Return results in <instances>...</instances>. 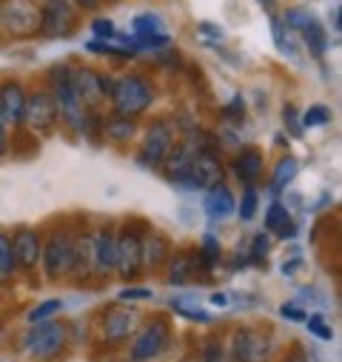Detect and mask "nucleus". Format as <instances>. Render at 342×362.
I'll use <instances>...</instances> for the list:
<instances>
[{"instance_id":"7","label":"nucleus","mask_w":342,"mask_h":362,"mask_svg":"<svg viewBox=\"0 0 342 362\" xmlns=\"http://www.w3.org/2000/svg\"><path fill=\"white\" fill-rule=\"evenodd\" d=\"M71 86H74V95H77V100L83 103V109H92V112H95V109L109 98V92H112V80L103 77V74H98L95 69H86V66L71 69Z\"/></svg>"},{"instance_id":"3","label":"nucleus","mask_w":342,"mask_h":362,"mask_svg":"<svg viewBox=\"0 0 342 362\" xmlns=\"http://www.w3.org/2000/svg\"><path fill=\"white\" fill-rule=\"evenodd\" d=\"M200 151H214V143L211 140H203V134H189L186 140L171 146L168 154H165V160H163L168 180H175V183H186L189 171H191V163H194V157Z\"/></svg>"},{"instance_id":"15","label":"nucleus","mask_w":342,"mask_h":362,"mask_svg":"<svg viewBox=\"0 0 342 362\" xmlns=\"http://www.w3.org/2000/svg\"><path fill=\"white\" fill-rule=\"evenodd\" d=\"M223 183V165L217 160L214 151H200L191 163V171H189V180L186 186H194V189H211Z\"/></svg>"},{"instance_id":"39","label":"nucleus","mask_w":342,"mask_h":362,"mask_svg":"<svg viewBox=\"0 0 342 362\" xmlns=\"http://www.w3.org/2000/svg\"><path fill=\"white\" fill-rule=\"evenodd\" d=\"M266 254H269V237H254V248H251V259L254 262H263L266 259Z\"/></svg>"},{"instance_id":"22","label":"nucleus","mask_w":342,"mask_h":362,"mask_svg":"<svg viewBox=\"0 0 342 362\" xmlns=\"http://www.w3.org/2000/svg\"><path fill=\"white\" fill-rule=\"evenodd\" d=\"M266 228L274 231V234H280L283 240H291L297 234V226L291 223V214H288V209L283 203H271L269 206V211H266Z\"/></svg>"},{"instance_id":"29","label":"nucleus","mask_w":342,"mask_h":362,"mask_svg":"<svg viewBox=\"0 0 342 362\" xmlns=\"http://www.w3.org/2000/svg\"><path fill=\"white\" fill-rule=\"evenodd\" d=\"M302 40H305V46H308V52H311L314 57H322L325 49H328V37H325V29H322L319 23H314L311 29H305V32H302Z\"/></svg>"},{"instance_id":"1","label":"nucleus","mask_w":342,"mask_h":362,"mask_svg":"<svg viewBox=\"0 0 342 362\" xmlns=\"http://www.w3.org/2000/svg\"><path fill=\"white\" fill-rule=\"evenodd\" d=\"M109 98H112V109H114L117 117H131V120H134L137 115H143V112L151 106L154 88H151V83H148L146 77H140V74H126V77H120L117 83H112Z\"/></svg>"},{"instance_id":"6","label":"nucleus","mask_w":342,"mask_h":362,"mask_svg":"<svg viewBox=\"0 0 342 362\" xmlns=\"http://www.w3.org/2000/svg\"><path fill=\"white\" fill-rule=\"evenodd\" d=\"M175 146V123L160 117V120H151V126L146 129V137H143V148H140V163L148 165V168H157L163 165L168 148Z\"/></svg>"},{"instance_id":"35","label":"nucleus","mask_w":342,"mask_h":362,"mask_svg":"<svg viewBox=\"0 0 342 362\" xmlns=\"http://www.w3.org/2000/svg\"><path fill=\"white\" fill-rule=\"evenodd\" d=\"M274 40H277V49L283 54H288L291 60H297V52H294V43L288 37V32H283V21H274Z\"/></svg>"},{"instance_id":"36","label":"nucleus","mask_w":342,"mask_h":362,"mask_svg":"<svg viewBox=\"0 0 342 362\" xmlns=\"http://www.w3.org/2000/svg\"><path fill=\"white\" fill-rule=\"evenodd\" d=\"M283 123L288 126V132H291L294 137H300V134H302V123H300V115H297V109H294L291 103H288V106H285V112H283Z\"/></svg>"},{"instance_id":"48","label":"nucleus","mask_w":342,"mask_h":362,"mask_svg":"<svg viewBox=\"0 0 342 362\" xmlns=\"http://www.w3.org/2000/svg\"><path fill=\"white\" fill-rule=\"evenodd\" d=\"M256 4H260V6H266V9H271V6L277 4V0H256Z\"/></svg>"},{"instance_id":"46","label":"nucleus","mask_w":342,"mask_h":362,"mask_svg":"<svg viewBox=\"0 0 342 362\" xmlns=\"http://www.w3.org/2000/svg\"><path fill=\"white\" fill-rule=\"evenodd\" d=\"M77 6H83V9H98L100 6V0H74Z\"/></svg>"},{"instance_id":"8","label":"nucleus","mask_w":342,"mask_h":362,"mask_svg":"<svg viewBox=\"0 0 342 362\" xmlns=\"http://www.w3.org/2000/svg\"><path fill=\"white\" fill-rule=\"evenodd\" d=\"M171 339V328L165 320H151L140 334L137 339L131 342V362H148L154 356H160L165 351Z\"/></svg>"},{"instance_id":"2","label":"nucleus","mask_w":342,"mask_h":362,"mask_svg":"<svg viewBox=\"0 0 342 362\" xmlns=\"http://www.w3.org/2000/svg\"><path fill=\"white\" fill-rule=\"evenodd\" d=\"M49 83H52V95L57 100V112L60 120L71 129V132H83L86 129V109L74 95L71 86V69L69 66H52L49 71Z\"/></svg>"},{"instance_id":"44","label":"nucleus","mask_w":342,"mask_h":362,"mask_svg":"<svg viewBox=\"0 0 342 362\" xmlns=\"http://www.w3.org/2000/svg\"><path fill=\"white\" fill-rule=\"evenodd\" d=\"M225 117H228V120L242 117V98H234V100H231V106L225 109Z\"/></svg>"},{"instance_id":"38","label":"nucleus","mask_w":342,"mask_h":362,"mask_svg":"<svg viewBox=\"0 0 342 362\" xmlns=\"http://www.w3.org/2000/svg\"><path fill=\"white\" fill-rule=\"evenodd\" d=\"M175 311L183 314V317H189V320H194V322H211V317H208L206 311H200V308H186L183 303H175Z\"/></svg>"},{"instance_id":"27","label":"nucleus","mask_w":342,"mask_h":362,"mask_svg":"<svg viewBox=\"0 0 342 362\" xmlns=\"http://www.w3.org/2000/svg\"><path fill=\"white\" fill-rule=\"evenodd\" d=\"M106 134L112 137V140H117V143H129L134 134H137V126H134V120L131 117H112L109 120V126H106Z\"/></svg>"},{"instance_id":"9","label":"nucleus","mask_w":342,"mask_h":362,"mask_svg":"<svg viewBox=\"0 0 342 362\" xmlns=\"http://www.w3.org/2000/svg\"><path fill=\"white\" fill-rule=\"evenodd\" d=\"M77 26V15L69 0H46L40 9V32L46 37H66Z\"/></svg>"},{"instance_id":"40","label":"nucleus","mask_w":342,"mask_h":362,"mask_svg":"<svg viewBox=\"0 0 342 362\" xmlns=\"http://www.w3.org/2000/svg\"><path fill=\"white\" fill-rule=\"evenodd\" d=\"M117 297H120L123 303H131V300H151L154 294H151V288H123Z\"/></svg>"},{"instance_id":"41","label":"nucleus","mask_w":342,"mask_h":362,"mask_svg":"<svg viewBox=\"0 0 342 362\" xmlns=\"http://www.w3.org/2000/svg\"><path fill=\"white\" fill-rule=\"evenodd\" d=\"M92 29H95L98 37H114V23H112L109 18H98V21L92 23Z\"/></svg>"},{"instance_id":"12","label":"nucleus","mask_w":342,"mask_h":362,"mask_svg":"<svg viewBox=\"0 0 342 362\" xmlns=\"http://www.w3.org/2000/svg\"><path fill=\"white\" fill-rule=\"evenodd\" d=\"M57 120H60V112H57V100H54L52 92L26 95V115H23V123H29L35 132H49V129H54Z\"/></svg>"},{"instance_id":"50","label":"nucleus","mask_w":342,"mask_h":362,"mask_svg":"<svg viewBox=\"0 0 342 362\" xmlns=\"http://www.w3.org/2000/svg\"><path fill=\"white\" fill-rule=\"evenodd\" d=\"M302 362H305V359H302Z\"/></svg>"},{"instance_id":"32","label":"nucleus","mask_w":342,"mask_h":362,"mask_svg":"<svg viewBox=\"0 0 342 362\" xmlns=\"http://www.w3.org/2000/svg\"><path fill=\"white\" fill-rule=\"evenodd\" d=\"M60 308H63V303H60V300H49V303H40V305H37V308L29 314V322H32V325H37V322H46V320H49V317H54Z\"/></svg>"},{"instance_id":"43","label":"nucleus","mask_w":342,"mask_h":362,"mask_svg":"<svg viewBox=\"0 0 342 362\" xmlns=\"http://www.w3.org/2000/svg\"><path fill=\"white\" fill-rule=\"evenodd\" d=\"M200 362H223V351H220V345H217V342H208V345H206V354H203Z\"/></svg>"},{"instance_id":"20","label":"nucleus","mask_w":342,"mask_h":362,"mask_svg":"<svg viewBox=\"0 0 342 362\" xmlns=\"http://www.w3.org/2000/svg\"><path fill=\"white\" fill-rule=\"evenodd\" d=\"M140 245H143V265L146 268H160L171 257V243L157 231H148L146 240H140Z\"/></svg>"},{"instance_id":"21","label":"nucleus","mask_w":342,"mask_h":362,"mask_svg":"<svg viewBox=\"0 0 342 362\" xmlns=\"http://www.w3.org/2000/svg\"><path fill=\"white\" fill-rule=\"evenodd\" d=\"M234 171L242 183H254L263 174V151L260 148H242L234 160Z\"/></svg>"},{"instance_id":"45","label":"nucleus","mask_w":342,"mask_h":362,"mask_svg":"<svg viewBox=\"0 0 342 362\" xmlns=\"http://www.w3.org/2000/svg\"><path fill=\"white\" fill-rule=\"evenodd\" d=\"M9 151V132H6V123L0 120V157Z\"/></svg>"},{"instance_id":"31","label":"nucleus","mask_w":342,"mask_h":362,"mask_svg":"<svg viewBox=\"0 0 342 362\" xmlns=\"http://www.w3.org/2000/svg\"><path fill=\"white\" fill-rule=\"evenodd\" d=\"M256 206H260V197H256V189L248 183L245 186V192H242V200H240V220H254V214H256Z\"/></svg>"},{"instance_id":"14","label":"nucleus","mask_w":342,"mask_h":362,"mask_svg":"<svg viewBox=\"0 0 342 362\" xmlns=\"http://www.w3.org/2000/svg\"><path fill=\"white\" fill-rule=\"evenodd\" d=\"M269 354H271V342L260 331L240 328L234 334V359L237 362H266Z\"/></svg>"},{"instance_id":"4","label":"nucleus","mask_w":342,"mask_h":362,"mask_svg":"<svg viewBox=\"0 0 342 362\" xmlns=\"http://www.w3.org/2000/svg\"><path fill=\"white\" fill-rule=\"evenodd\" d=\"M0 26H6L12 37H32L40 32V6L35 0H4Z\"/></svg>"},{"instance_id":"33","label":"nucleus","mask_w":342,"mask_h":362,"mask_svg":"<svg viewBox=\"0 0 342 362\" xmlns=\"http://www.w3.org/2000/svg\"><path fill=\"white\" fill-rule=\"evenodd\" d=\"M200 259H203V268H214V265H217V259H220V243H217L211 234L203 240V251H200Z\"/></svg>"},{"instance_id":"24","label":"nucleus","mask_w":342,"mask_h":362,"mask_svg":"<svg viewBox=\"0 0 342 362\" xmlns=\"http://www.w3.org/2000/svg\"><path fill=\"white\" fill-rule=\"evenodd\" d=\"M95 257H98V274L114 271V234L112 231L95 234Z\"/></svg>"},{"instance_id":"13","label":"nucleus","mask_w":342,"mask_h":362,"mask_svg":"<svg viewBox=\"0 0 342 362\" xmlns=\"http://www.w3.org/2000/svg\"><path fill=\"white\" fill-rule=\"evenodd\" d=\"M140 325V314L134 308H126V305H114L106 311L103 317V339L117 345L123 339H129L134 334V328Z\"/></svg>"},{"instance_id":"47","label":"nucleus","mask_w":342,"mask_h":362,"mask_svg":"<svg viewBox=\"0 0 342 362\" xmlns=\"http://www.w3.org/2000/svg\"><path fill=\"white\" fill-rule=\"evenodd\" d=\"M211 303H214V305H220V308H223V305H225V303H228V300H225V294H214V297H211Z\"/></svg>"},{"instance_id":"49","label":"nucleus","mask_w":342,"mask_h":362,"mask_svg":"<svg viewBox=\"0 0 342 362\" xmlns=\"http://www.w3.org/2000/svg\"><path fill=\"white\" fill-rule=\"evenodd\" d=\"M180 362H200V359H194V356H186V359H180Z\"/></svg>"},{"instance_id":"16","label":"nucleus","mask_w":342,"mask_h":362,"mask_svg":"<svg viewBox=\"0 0 342 362\" xmlns=\"http://www.w3.org/2000/svg\"><path fill=\"white\" fill-rule=\"evenodd\" d=\"M69 274L77 277H92L98 274V257H95V234H80L71 243V265H69Z\"/></svg>"},{"instance_id":"17","label":"nucleus","mask_w":342,"mask_h":362,"mask_svg":"<svg viewBox=\"0 0 342 362\" xmlns=\"http://www.w3.org/2000/svg\"><path fill=\"white\" fill-rule=\"evenodd\" d=\"M23 115H26V92H23V86L15 83V80L4 83V86H0V120L12 123V126H20Z\"/></svg>"},{"instance_id":"26","label":"nucleus","mask_w":342,"mask_h":362,"mask_svg":"<svg viewBox=\"0 0 342 362\" xmlns=\"http://www.w3.org/2000/svg\"><path fill=\"white\" fill-rule=\"evenodd\" d=\"M18 268V259H15V248H12V237L0 231V280H9Z\"/></svg>"},{"instance_id":"23","label":"nucleus","mask_w":342,"mask_h":362,"mask_svg":"<svg viewBox=\"0 0 342 362\" xmlns=\"http://www.w3.org/2000/svg\"><path fill=\"white\" fill-rule=\"evenodd\" d=\"M191 274H194V257L191 254L180 251L168 259V277H165L168 286H186L191 280Z\"/></svg>"},{"instance_id":"37","label":"nucleus","mask_w":342,"mask_h":362,"mask_svg":"<svg viewBox=\"0 0 342 362\" xmlns=\"http://www.w3.org/2000/svg\"><path fill=\"white\" fill-rule=\"evenodd\" d=\"M305 322H308V331H311V334H317L319 339H331V337H334V331H331V328L322 322V317H319V314L305 317Z\"/></svg>"},{"instance_id":"18","label":"nucleus","mask_w":342,"mask_h":362,"mask_svg":"<svg viewBox=\"0 0 342 362\" xmlns=\"http://www.w3.org/2000/svg\"><path fill=\"white\" fill-rule=\"evenodd\" d=\"M12 248H15V259H18L20 268L32 271L40 262L43 243H40V234L35 228H18L15 237H12Z\"/></svg>"},{"instance_id":"30","label":"nucleus","mask_w":342,"mask_h":362,"mask_svg":"<svg viewBox=\"0 0 342 362\" xmlns=\"http://www.w3.org/2000/svg\"><path fill=\"white\" fill-rule=\"evenodd\" d=\"M134 32L140 37H151V35H163V21L157 15H137L134 18Z\"/></svg>"},{"instance_id":"25","label":"nucleus","mask_w":342,"mask_h":362,"mask_svg":"<svg viewBox=\"0 0 342 362\" xmlns=\"http://www.w3.org/2000/svg\"><path fill=\"white\" fill-rule=\"evenodd\" d=\"M297 171H300V163L294 157H283L277 163V168H274V177H271V192H283L291 180L297 177Z\"/></svg>"},{"instance_id":"11","label":"nucleus","mask_w":342,"mask_h":362,"mask_svg":"<svg viewBox=\"0 0 342 362\" xmlns=\"http://www.w3.org/2000/svg\"><path fill=\"white\" fill-rule=\"evenodd\" d=\"M143 268V245H140V234L137 231H123L114 240V271H120V277L131 280L140 274Z\"/></svg>"},{"instance_id":"5","label":"nucleus","mask_w":342,"mask_h":362,"mask_svg":"<svg viewBox=\"0 0 342 362\" xmlns=\"http://www.w3.org/2000/svg\"><path fill=\"white\" fill-rule=\"evenodd\" d=\"M66 342H69L66 325L57 320H46V322H37L35 331L26 337V351L35 359H54L63 354Z\"/></svg>"},{"instance_id":"19","label":"nucleus","mask_w":342,"mask_h":362,"mask_svg":"<svg viewBox=\"0 0 342 362\" xmlns=\"http://www.w3.org/2000/svg\"><path fill=\"white\" fill-rule=\"evenodd\" d=\"M203 206H206V214H208L211 220H225L228 214H234L237 200H234V194H231V189H228L225 183H217V186L208 189Z\"/></svg>"},{"instance_id":"28","label":"nucleus","mask_w":342,"mask_h":362,"mask_svg":"<svg viewBox=\"0 0 342 362\" xmlns=\"http://www.w3.org/2000/svg\"><path fill=\"white\" fill-rule=\"evenodd\" d=\"M314 23H319V21H317V15L308 12V9H288V12H285V21H283V26H288V29H294V32H305V29H311Z\"/></svg>"},{"instance_id":"42","label":"nucleus","mask_w":342,"mask_h":362,"mask_svg":"<svg viewBox=\"0 0 342 362\" xmlns=\"http://www.w3.org/2000/svg\"><path fill=\"white\" fill-rule=\"evenodd\" d=\"M280 314H283V317H288V320H294V322H305V311H302V308H297L294 303L283 305V308H280Z\"/></svg>"},{"instance_id":"10","label":"nucleus","mask_w":342,"mask_h":362,"mask_svg":"<svg viewBox=\"0 0 342 362\" xmlns=\"http://www.w3.org/2000/svg\"><path fill=\"white\" fill-rule=\"evenodd\" d=\"M71 237L66 231H54L43 251H40V259H43V268H46V277L49 280H57L63 274H69V265H71Z\"/></svg>"},{"instance_id":"34","label":"nucleus","mask_w":342,"mask_h":362,"mask_svg":"<svg viewBox=\"0 0 342 362\" xmlns=\"http://www.w3.org/2000/svg\"><path fill=\"white\" fill-rule=\"evenodd\" d=\"M331 120V109L328 106H311L305 115H302V126H325Z\"/></svg>"}]
</instances>
